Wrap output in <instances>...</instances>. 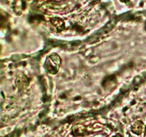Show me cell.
<instances>
[{"label":"cell","instance_id":"obj_1","mask_svg":"<svg viewBox=\"0 0 146 137\" xmlns=\"http://www.w3.org/2000/svg\"><path fill=\"white\" fill-rule=\"evenodd\" d=\"M61 61V58L57 54H50L44 63L46 71L50 74H56L59 69Z\"/></svg>","mask_w":146,"mask_h":137}]
</instances>
